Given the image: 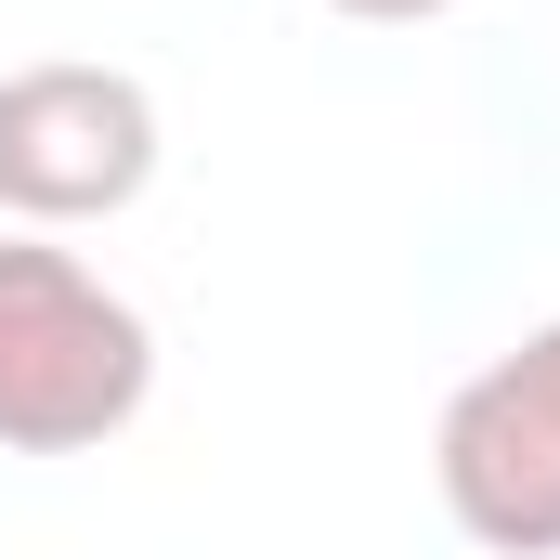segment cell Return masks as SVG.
<instances>
[{"label": "cell", "mask_w": 560, "mask_h": 560, "mask_svg": "<svg viewBox=\"0 0 560 560\" xmlns=\"http://www.w3.org/2000/svg\"><path fill=\"white\" fill-rule=\"evenodd\" d=\"M156 392V339L52 235H0V456H92Z\"/></svg>", "instance_id": "obj_1"}, {"label": "cell", "mask_w": 560, "mask_h": 560, "mask_svg": "<svg viewBox=\"0 0 560 560\" xmlns=\"http://www.w3.org/2000/svg\"><path fill=\"white\" fill-rule=\"evenodd\" d=\"M156 183V92L131 66H13L0 79V209L26 235L118 222Z\"/></svg>", "instance_id": "obj_2"}, {"label": "cell", "mask_w": 560, "mask_h": 560, "mask_svg": "<svg viewBox=\"0 0 560 560\" xmlns=\"http://www.w3.org/2000/svg\"><path fill=\"white\" fill-rule=\"evenodd\" d=\"M443 509L495 560H560V313L522 326L456 405H443Z\"/></svg>", "instance_id": "obj_3"}, {"label": "cell", "mask_w": 560, "mask_h": 560, "mask_svg": "<svg viewBox=\"0 0 560 560\" xmlns=\"http://www.w3.org/2000/svg\"><path fill=\"white\" fill-rule=\"evenodd\" d=\"M326 13H352V26H430V13H456V0H326Z\"/></svg>", "instance_id": "obj_4"}]
</instances>
